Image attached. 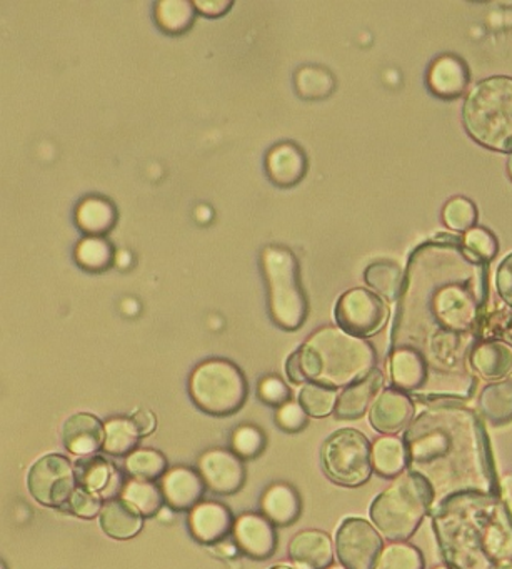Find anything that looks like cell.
I'll return each instance as SVG.
<instances>
[{
  "label": "cell",
  "mask_w": 512,
  "mask_h": 569,
  "mask_svg": "<svg viewBox=\"0 0 512 569\" xmlns=\"http://www.w3.org/2000/svg\"><path fill=\"white\" fill-rule=\"evenodd\" d=\"M285 375H288L289 381L292 385H305L304 372H302L301 355L298 351L292 352L285 361Z\"/></svg>",
  "instance_id": "50"
},
{
  "label": "cell",
  "mask_w": 512,
  "mask_h": 569,
  "mask_svg": "<svg viewBox=\"0 0 512 569\" xmlns=\"http://www.w3.org/2000/svg\"><path fill=\"white\" fill-rule=\"evenodd\" d=\"M372 468L375 475L395 479L409 469L408 448L401 436H379L372 442Z\"/></svg>",
  "instance_id": "28"
},
{
  "label": "cell",
  "mask_w": 512,
  "mask_h": 569,
  "mask_svg": "<svg viewBox=\"0 0 512 569\" xmlns=\"http://www.w3.org/2000/svg\"><path fill=\"white\" fill-rule=\"evenodd\" d=\"M508 174H509V179H511V181H512V154L509 156V159H508Z\"/></svg>",
  "instance_id": "52"
},
{
  "label": "cell",
  "mask_w": 512,
  "mask_h": 569,
  "mask_svg": "<svg viewBox=\"0 0 512 569\" xmlns=\"http://www.w3.org/2000/svg\"><path fill=\"white\" fill-rule=\"evenodd\" d=\"M495 286H498V295L502 301L512 308V252L502 259L495 276Z\"/></svg>",
  "instance_id": "47"
},
{
  "label": "cell",
  "mask_w": 512,
  "mask_h": 569,
  "mask_svg": "<svg viewBox=\"0 0 512 569\" xmlns=\"http://www.w3.org/2000/svg\"><path fill=\"white\" fill-rule=\"evenodd\" d=\"M271 569H295V568H291V566H285V565H278V566H272Z\"/></svg>",
  "instance_id": "53"
},
{
  "label": "cell",
  "mask_w": 512,
  "mask_h": 569,
  "mask_svg": "<svg viewBox=\"0 0 512 569\" xmlns=\"http://www.w3.org/2000/svg\"><path fill=\"white\" fill-rule=\"evenodd\" d=\"M478 341H502L512 345V312L509 309L488 312L479 326Z\"/></svg>",
  "instance_id": "42"
},
{
  "label": "cell",
  "mask_w": 512,
  "mask_h": 569,
  "mask_svg": "<svg viewBox=\"0 0 512 569\" xmlns=\"http://www.w3.org/2000/svg\"><path fill=\"white\" fill-rule=\"evenodd\" d=\"M478 412L484 421L491 422L495 428L511 425L512 379H502L484 386L479 395Z\"/></svg>",
  "instance_id": "29"
},
{
  "label": "cell",
  "mask_w": 512,
  "mask_h": 569,
  "mask_svg": "<svg viewBox=\"0 0 512 569\" xmlns=\"http://www.w3.org/2000/svg\"><path fill=\"white\" fill-rule=\"evenodd\" d=\"M132 425L138 429L139 436L141 438H145V436H151L152 432L158 428V418H155L154 412L149 411V409H138V411L132 412L131 416Z\"/></svg>",
  "instance_id": "48"
},
{
  "label": "cell",
  "mask_w": 512,
  "mask_h": 569,
  "mask_svg": "<svg viewBox=\"0 0 512 569\" xmlns=\"http://www.w3.org/2000/svg\"><path fill=\"white\" fill-rule=\"evenodd\" d=\"M261 264L272 321L284 331H298L308 319L309 305L294 252L284 246H268L262 251Z\"/></svg>",
  "instance_id": "7"
},
{
  "label": "cell",
  "mask_w": 512,
  "mask_h": 569,
  "mask_svg": "<svg viewBox=\"0 0 512 569\" xmlns=\"http://www.w3.org/2000/svg\"><path fill=\"white\" fill-rule=\"evenodd\" d=\"M444 565L454 569H512V515L499 495L461 492L431 512Z\"/></svg>",
  "instance_id": "3"
},
{
  "label": "cell",
  "mask_w": 512,
  "mask_h": 569,
  "mask_svg": "<svg viewBox=\"0 0 512 569\" xmlns=\"http://www.w3.org/2000/svg\"><path fill=\"white\" fill-rule=\"evenodd\" d=\"M261 511L275 528H288L301 518V495L289 482H274L262 492Z\"/></svg>",
  "instance_id": "26"
},
{
  "label": "cell",
  "mask_w": 512,
  "mask_h": 569,
  "mask_svg": "<svg viewBox=\"0 0 512 569\" xmlns=\"http://www.w3.org/2000/svg\"><path fill=\"white\" fill-rule=\"evenodd\" d=\"M462 124L482 148L512 154V78L494 76L465 96Z\"/></svg>",
  "instance_id": "6"
},
{
  "label": "cell",
  "mask_w": 512,
  "mask_h": 569,
  "mask_svg": "<svg viewBox=\"0 0 512 569\" xmlns=\"http://www.w3.org/2000/svg\"><path fill=\"white\" fill-rule=\"evenodd\" d=\"M335 322L342 331L355 338L378 335L389 319L384 299L368 289L355 288L339 298L334 309Z\"/></svg>",
  "instance_id": "12"
},
{
  "label": "cell",
  "mask_w": 512,
  "mask_h": 569,
  "mask_svg": "<svg viewBox=\"0 0 512 569\" xmlns=\"http://www.w3.org/2000/svg\"><path fill=\"white\" fill-rule=\"evenodd\" d=\"M321 465L334 485L361 488L374 475L372 442L358 429H338L322 442Z\"/></svg>",
  "instance_id": "9"
},
{
  "label": "cell",
  "mask_w": 512,
  "mask_h": 569,
  "mask_svg": "<svg viewBox=\"0 0 512 569\" xmlns=\"http://www.w3.org/2000/svg\"><path fill=\"white\" fill-rule=\"evenodd\" d=\"M76 472L71 459L46 455L29 469L28 489L39 505L64 509L76 491Z\"/></svg>",
  "instance_id": "10"
},
{
  "label": "cell",
  "mask_w": 512,
  "mask_h": 569,
  "mask_svg": "<svg viewBox=\"0 0 512 569\" xmlns=\"http://www.w3.org/2000/svg\"><path fill=\"white\" fill-rule=\"evenodd\" d=\"M409 469L434 489L435 505L461 492L498 495L491 442L478 409L461 401L431 402L402 432Z\"/></svg>",
  "instance_id": "2"
},
{
  "label": "cell",
  "mask_w": 512,
  "mask_h": 569,
  "mask_svg": "<svg viewBox=\"0 0 512 569\" xmlns=\"http://www.w3.org/2000/svg\"><path fill=\"white\" fill-rule=\"evenodd\" d=\"M338 398V389L318 382H305L299 391L298 402L308 412L309 418L321 419L334 415Z\"/></svg>",
  "instance_id": "38"
},
{
  "label": "cell",
  "mask_w": 512,
  "mask_h": 569,
  "mask_svg": "<svg viewBox=\"0 0 512 569\" xmlns=\"http://www.w3.org/2000/svg\"><path fill=\"white\" fill-rule=\"evenodd\" d=\"M385 378L381 369L375 368L364 378L355 381L339 392L338 405H335L334 418L338 421H358L364 418L371 409L382 389H384Z\"/></svg>",
  "instance_id": "20"
},
{
  "label": "cell",
  "mask_w": 512,
  "mask_h": 569,
  "mask_svg": "<svg viewBox=\"0 0 512 569\" xmlns=\"http://www.w3.org/2000/svg\"><path fill=\"white\" fill-rule=\"evenodd\" d=\"M274 421L281 431L288 432V435H298L308 428L309 416L299 402L291 401L282 408L275 409Z\"/></svg>",
  "instance_id": "46"
},
{
  "label": "cell",
  "mask_w": 512,
  "mask_h": 569,
  "mask_svg": "<svg viewBox=\"0 0 512 569\" xmlns=\"http://www.w3.org/2000/svg\"><path fill=\"white\" fill-rule=\"evenodd\" d=\"M79 228L89 234V238H102L112 231L118 222V211L114 204L104 198H88L79 204L76 212Z\"/></svg>",
  "instance_id": "30"
},
{
  "label": "cell",
  "mask_w": 512,
  "mask_h": 569,
  "mask_svg": "<svg viewBox=\"0 0 512 569\" xmlns=\"http://www.w3.org/2000/svg\"><path fill=\"white\" fill-rule=\"evenodd\" d=\"M295 91L308 101H321L334 92L335 79L321 66H304L295 72Z\"/></svg>",
  "instance_id": "34"
},
{
  "label": "cell",
  "mask_w": 512,
  "mask_h": 569,
  "mask_svg": "<svg viewBox=\"0 0 512 569\" xmlns=\"http://www.w3.org/2000/svg\"><path fill=\"white\" fill-rule=\"evenodd\" d=\"M106 439L104 452L111 456H126L138 449L139 436L138 429L132 425L131 418H111L104 422Z\"/></svg>",
  "instance_id": "35"
},
{
  "label": "cell",
  "mask_w": 512,
  "mask_h": 569,
  "mask_svg": "<svg viewBox=\"0 0 512 569\" xmlns=\"http://www.w3.org/2000/svg\"><path fill=\"white\" fill-rule=\"evenodd\" d=\"M268 446L265 432L255 425H241L234 429L231 438V451L242 461H254Z\"/></svg>",
  "instance_id": "40"
},
{
  "label": "cell",
  "mask_w": 512,
  "mask_h": 569,
  "mask_svg": "<svg viewBox=\"0 0 512 569\" xmlns=\"http://www.w3.org/2000/svg\"><path fill=\"white\" fill-rule=\"evenodd\" d=\"M435 506L432 486L418 472H402L372 499L369 508L374 528L389 542H405L415 535Z\"/></svg>",
  "instance_id": "5"
},
{
  "label": "cell",
  "mask_w": 512,
  "mask_h": 569,
  "mask_svg": "<svg viewBox=\"0 0 512 569\" xmlns=\"http://www.w3.org/2000/svg\"><path fill=\"white\" fill-rule=\"evenodd\" d=\"M462 242L475 258L481 259L482 262H488V264L498 256V238L488 228L475 226L474 229L462 236Z\"/></svg>",
  "instance_id": "43"
},
{
  "label": "cell",
  "mask_w": 512,
  "mask_h": 569,
  "mask_svg": "<svg viewBox=\"0 0 512 569\" xmlns=\"http://www.w3.org/2000/svg\"><path fill=\"white\" fill-rule=\"evenodd\" d=\"M364 281L372 291L388 301L401 298L402 288H404L402 269L392 261H375L369 264L364 271Z\"/></svg>",
  "instance_id": "32"
},
{
  "label": "cell",
  "mask_w": 512,
  "mask_h": 569,
  "mask_svg": "<svg viewBox=\"0 0 512 569\" xmlns=\"http://www.w3.org/2000/svg\"><path fill=\"white\" fill-rule=\"evenodd\" d=\"M288 555L295 569H331L334 541L321 529H304L289 542Z\"/></svg>",
  "instance_id": "19"
},
{
  "label": "cell",
  "mask_w": 512,
  "mask_h": 569,
  "mask_svg": "<svg viewBox=\"0 0 512 569\" xmlns=\"http://www.w3.org/2000/svg\"><path fill=\"white\" fill-rule=\"evenodd\" d=\"M418 402L408 392L384 388L369 409L372 429L382 436H398L404 432L415 418Z\"/></svg>",
  "instance_id": "14"
},
{
  "label": "cell",
  "mask_w": 512,
  "mask_h": 569,
  "mask_svg": "<svg viewBox=\"0 0 512 569\" xmlns=\"http://www.w3.org/2000/svg\"><path fill=\"white\" fill-rule=\"evenodd\" d=\"M106 439L104 422L91 412H78L62 426V445L71 455L92 456L102 449Z\"/></svg>",
  "instance_id": "23"
},
{
  "label": "cell",
  "mask_w": 512,
  "mask_h": 569,
  "mask_svg": "<svg viewBox=\"0 0 512 569\" xmlns=\"http://www.w3.org/2000/svg\"><path fill=\"white\" fill-rule=\"evenodd\" d=\"M374 569H425V559L412 542H389Z\"/></svg>",
  "instance_id": "39"
},
{
  "label": "cell",
  "mask_w": 512,
  "mask_h": 569,
  "mask_svg": "<svg viewBox=\"0 0 512 569\" xmlns=\"http://www.w3.org/2000/svg\"><path fill=\"white\" fill-rule=\"evenodd\" d=\"M489 269L462 238L439 234L419 246L404 274L392 348L418 349L431 375H465L488 315Z\"/></svg>",
  "instance_id": "1"
},
{
  "label": "cell",
  "mask_w": 512,
  "mask_h": 569,
  "mask_svg": "<svg viewBox=\"0 0 512 569\" xmlns=\"http://www.w3.org/2000/svg\"><path fill=\"white\" fill-rule=\"evenodd\" d=\"M99 525L109 538L128 541L144 528V516L124 499H108L102 506Z\"/></svg>",
  "instance_id": "27"
},
{
  "label": "cell",
  "mask_w": 512,
  "mask_h": 569,
  "mask_svg": "<svg viewBox=\"0 0 512 569\" xmlns=\"http://www.w3.org/2000/svg\"><path fill=\"white\" fill-rule=\"evenodd\" d=\"M388 371L392 388L411 396L424 388L429 375H431L424 356L418 349L409 348V346H398V348L391 349Z\"/></svg>",
  "instance_id": "21"
},
{
  "label": "cell",
  "mask_w": 512,
  "mask_h": 569,
  "mask_svg": "<svg viewBox=\"0 0 512 569\" xmlns=\"http://www.w3.org/2000/svg\"><path fill=\"white\" fill-rule=\"evenodd\" d=\"M425 82L435 98L452 101L468 91L471 84V71L464 59L459 56L442 54L429 66Z\"/></svg>",
  "instance_id": "17"
},
{
  "label": "cell",
  "mask_w": 512,
  "mask_h": 569,
  "mask_svg": "<svg viewBox=\"0 0 512 569\" xmlns=\"http://www.w3.org/2000/svg\"><path fill=\"white\" fill-rule=\"evenodd\" d=\"M76 261L86 271H108L116 261L114 246L104 238L82 239L76 249Z\"/></svg>",
  "instance_id": "37"
},
{
  "label": "cell",
  "mask_w": 512,
  "mask_h": 569,
  "mask_svg": "<svg viewBox=\"0 0 512 569\" xmlns=\"http://www.w3.org/2000/svg\"><path fill=\"white\" fill-rule=\"evenodd\" d=\"M498 495L501 496L502 501L512 515V475H505L499 479Z\"/></svg>",
  "instance_id": "51"
},
{
  "label": "cell",
  "mask_w": 512,
  "mask_h": 569,
  "mask_svg": "<svg viewBox=\"0 0 512 569\" xmlns=\"http://www.w3.org/2000/svg\"><path fill=\"white\" fill-rule=\"evenodd\" d=\"M478 218V208L474 202L471 199L462 198V196L449 199L442 209V221H444L445 228L462 232V234L475 228Z\"/></svg>",
  "instance_id": "41"
},
{
  "label": "cell",
  "mask_w": 512,
  "mask_h": 569,
  "mask_svg": "<svg viewBox=\"0 0 512 569\" xmlns=\"http://www.w3.org/2000/svg\"><path fill=\"white\" fill-rule=\"evenodd\" d=\"M102 496L98 492L88 491L84 488H76L72 492L71 499L66 505V511L79 516L82 519H94L101 516L102 511Z\"/></svg>",
  "instance_id": "45"
},
{
  "label": "cell",
  "mask_w": 512,
  "mask_h": 569,
  "mask_svg": "<svg viewBox=\"0 0 512 569\" xmlns=\"http://www.w3.org/2000/svg\"><path fill=\"white\" fill-rule=\"evenodd\" d=\"M194 6L205 18H221L232 9L231 0H195Z\"/></svg>",
  "instance_id": "49"
},
{
  "label": "cell",
  "mask_w": 512,
  "mask_h": 569,
  "mask_svg": "<svg viewBox=\"0 0 512 569\" xmlns=\"http://www.w3.org/2000/svg\"><path fill=\"white\" fill-rule=\"evenodd\" d=\"M122 499L129 505L134 506L144 518H152L158 515L164 505L161 486L152 481H142V479H129L126 481L121 491Z\"/></svg>",
  "instance_id": "33"
},
{
  "label": "cell",
  "mask_w": 512,
  "mask_h": 569,
  "mask_svg": "<svg viewBox=\"0 0 512 569\" xmlns=\"http://www.w3.org/2000/svg\"><path fill=\"white\" fill-rule=\"evenodd\" d=\"M198 471L201 472L209 491L221 496L241 491L248 479L244 461L224 448H212L202 452Z\"/></svg>",
  "instance_id": "13"
},
{
  "label": "cell",
  "mask_w": 512,
  "mask_h": 569,
  "mask_svg": "<svg viewBox=\"0 0 512 569\" xmlns=\"http://www.w3.org/2000/svg\"><path fill=\"white\" fill-rule=\"evenodd\" d=\"M305 382L344 389L374 371L378 355L371 342L325 326L299 348Z\"/></svg>",
  "instance_id": "4"
},
{
  "label": "cell",
  "mask_w": 512,
  "mask_h": 569,
  "mask_svg": "<svg viewBox=\"0 0 512 569\" xmlns=\"http://www.w3.org/2000/svg\"><path fill=\"white\" fill-rule=\"evenodd\" d=\"M258 398L269 408L279 409L292 401V392L285 381L271 375L259 379Z\"/></svg>",
  "instance_id": "44"
},
{
  "label": "cell",
  "mask_w": 512,
  "mask_h": 569,
  "mask_svg": "<svg viewBox=\"0 0 512 569\" xmlns=\"http://www.w3.org/2000/svg\"><path fill=\"white\" fill-rule=\"evenodd\" d=\"M189 531L195 541L205 546L221 545L234 531L235 519L231 509L219 501H202L188 518Z\"/></svg>",
  "instance_id": "16"
},
{
  "label": "cell",
  "mask_w": 512,
  "mask_h": 569,
  "mask_svg": "<svg viewBox=\"0 0 512 569\" xmlns=\"http://www.w3.org/2000/svg\"><path fill=\"white\" fill-rule=\"evenodd\" d=\"M126 471L142 481H155L164 478L169 471V461L158 449L139 448L126 458Z\"/></svg>",
  "instance_id": "36"
},
{
  "label": "cell",
  "mask_w": 512,
  "mask_h": 569,
  "mask_svg": "<svg viewBox=\"0 0 512 569\" xmlns=\"http://www.w3.org/2000/svg\"><path fill=\"white\" fill-rule=\"evenodd\" d=\"M205 489L208 486L201 472L188 466L169 469L161 479V491L165 505L175 511L191 512L195 506L201 505Z\"/></svg>",
  "instance_id": "18"
},
{
  "label": "cell",
  "mask_w": 512,
  "mask_h": 569,
  "mask_svg": "<svg viewBox=\"0 0 512 569\" xmlns=\"http://www.w3.org/2000/svg\"><path fill=\"white\" fill-rule=\"evenodd\" d=\"M265 171L269 179L279 188H292L304 179L308 172V158L294 142H281L269 151Z\"/></svg>",
  "instance_id": "25"
},
{
  "label": "cell",
  "mask_w": 512,
  "mask_h": 569,
  "mask_svg": "<svg viewBox=\"0 0 512 569\" xmlns=\"http://www.w3.org/2000/svg\"><path fill=\"white\" fill-rule=\"evenodd\" d=\"M432 569H454V568H451V566H448V565H441V566H435V568H432Z\"/></svg>",
  "instance_id": "54"
},
{
  "label": "cell",
  "mask_w": 512,
  "mask_h": 569,
  "mask_svg": "<svg viewBox=\"0 0 512 569\" xmlns=\"http://www.w3.org/2000/svg\"><path fill=\"white\" fill-rule=\"evenodd\" d=\"M76 481L79 488L98 492L102 498L112 499V495L124 488L118 468L111 465L104 456H84L79 458L74 465Z\"/></svg>",
  "instance_id": "24"
},
{
  "label": "cell",
  "mask_w": 512,
  "mask_h": 569,
  "mask_svg": "<svg viewBox=\"0 0 512 569\" xmlns=\"http://www.w3.org/2000/svg\"><path fill=\"white\" fill-rule=\"evenodd\" d=\"M198 9L189 0H162L155 4V22L168 34L179 36L188 32L194 24Z\"/></svg>",
  "instance_id": "31"
},
{
  "label": "cell",
  "mask_w": 512,
  "mask_h": 569,
  "mask_svg": "<svg viewBox=\"0 0 512 569\" xmlns=\"http://www.w3.org/2000/svg\"><path fill=\"white\" fill-rule=\"evenodd\" d=\"M188 389L195 408L214 418H228L241 411L249 396L248 379L242 369L221 358L195 366Z\"/></svg>",
  "instance_id": "8"
},
{
  "label": "cell",
  "mask_w": 512,
  "mask_h": 569,
  "mask_svg": "<svg viewBox=\"0 0 512 569\" xmlns=\"http://www.w3.org/2000/svg\"><path fill=\"white\" fill-rule=\"evenodd\" d=\"M469 369L484 381L495 382L512 375V345L502 341H475L469 351Z\"/></svg>",
  "instance_id": "22"
},
{
  "label": "cell",
  "mask_w": 512,
  "mask_h": 569,
  "mask_svg": "<svg viewBox=\"0 0 512 569\" xmlns=\"http://www.w3.org/2000/svg\"><path fill=\"white\" fill-rule=\"evenodd\" d=\"M334 548L341 568L374 569L385 545L372 522L362 518H345L335 532Z\"/></svg>",
  "instance_id": "11"
},
{
  "label": "cell",
  "mask_w": 512,
  "mask_h": 569,
  "mask_svg": "<svg viewBox=\"0 0 512 569\" xmlns=\"http://www.w3.org/2000/svg\"><path fill=\"white\" fill-rule=\"evenodd\" d=\"M235 546L242 555L255 561H265L274 556L278 549V531L275 526L258 512H242L235 518L234 531Z\"/></svg>",
  "instance_id": "15"
}]
</instances>
